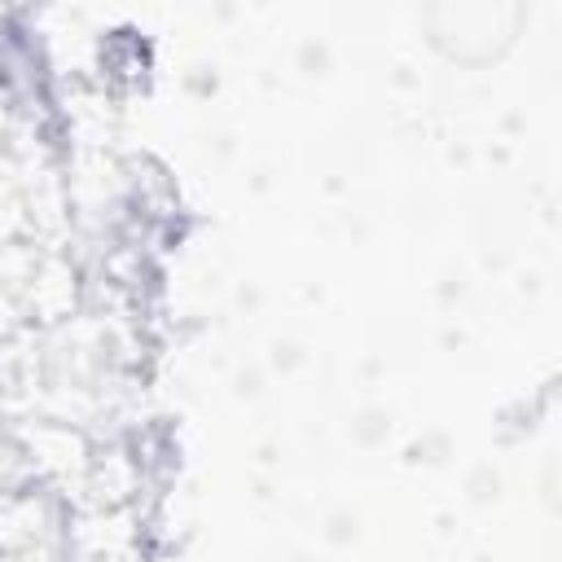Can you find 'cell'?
<instances>
[{"label": "cell", "instance_id": "cell-1", "mask_svg": "<svg viewBox=\"0 0 562 562\" xmlns=\"http://www.w3.org/2000/svg\"><path fill=\"white\" fill-rule=\"evenodd\" d=\"M426 22H430V40L448 57H457V61H487L501 48L514 44L522 9L518 4H501V0H465V4L430 9Z\"/></svg>", "mask_w": 562, "mask_h": 562}]
</instances>
